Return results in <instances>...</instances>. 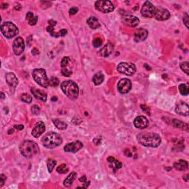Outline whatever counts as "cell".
Listing matches in <instances>:
<instances>
[{
	"label": "cell",
	"mask_w": 189,
	"mask_h": 189,
	"mask_svg": "<svg viewBox=\"0 0 189 189\" xmlns=\"http://www.w3.org/2000/svg\"><path fill=\"white\" fill-rule=\"evenodd\" d=\"M137 140L140 144L145 147L157 148L161 143L160 135L153 132H142L137 136Z\"/></svg>",
	"instance_id": "6da1fadb"
},
{
	"label": "cell",
	"mask_w": 189,
	"mask_h": 189,
	"mask_svg": "<svg viewBox=\"0 0 189 189\" xmlns=\"http://www.w3.org/2000/svg\"><path fill=\"white\" fill-rule=\"evenodd\" d=\"M61 89L64 94L70 100H76L78 98L79 88L76 82L70 80L63 81L61 83Z\"/></svg>",
	"instance_id": "7a4b0ae2"
},
{
	"label": "cell",
	"mask_w": 189,
	"mask_h": 189,
	"mask_svg": "<svg viewBox=\"0 0 189 189\" xmlns=\"http://www.w3.org/2000/svg\"><path fill=\"white\" fill-rule=\"evenodd\" d=\"M19 150L21 155L28 158H33L39 152L37 143L32 140H25L19 146Z\"/></svg>",
	"instance_id": "3957f363"
},
{
	"label": "cell",
	"mask_w": 189,
	"mask_h": 189,
	"mask_svg": "<svg viewBox=\"0 0 189 189\" xmlns=\"http://www.w3.org/2000/svg\"><path fill=\"white\" fill-rule=\"evenodd\" d=\"M41 142L43 145L46 148H54L57 146H59L62 143V138L58 134L51 132L43 136Z\"/></svg>",
	"instance_id": "277c9868"
},
{
	"label": "cell",
	"mask_w": 189,
	"mask_h": 189,
	"mask_svg": "<svg viewBox=\"0 0 189 189\" xmlns=\"http://www.w3.org/2000/svg\"><path fill=\"white\" fill-rule=\"evenodd\" d=\"M34 81L38 83L39 86L42 87L47 88L49 86V79L47 76V73L45 70L38 68V69L33 70V73H32Z\"/></svg>",
	"instance_id": "5b68a950"
},
{
	"label": "cell",
	"mask_w": 189,
	"mask_h": 189,
	"mask_svg": "<svg viewBox=\"0 0 189 189\" xmlns=\"http://www.w3.org/2000/svg\"><path fill=\"white\" fill-rule=\"evenodd\" d=\"M1 32L4 35L5 37L11 38L19 33V29L13 22L7 21L1 25Z\"/></svg>",
	"instance_id": "8992f818"
},
{
	"label": "cell",
	"mask_w": 189,
	"mask_h": 189,
	"mask_svg": "<svg viewBox=\"0 0 189 189\" xmlns=\"http://www.w3.org/2000/svg\"><path fill=\"white\" fill-rule=\"evenodd\" d=\"M95 8L98 11L104 13H111L115 10V7L111 1H96L95 3Z\"/></svg>",
	"instance_id": "52a82bcc"
},
{
	"label": "cell",
	"mask_w": 189,
	"mask_h": 189,
	"mask_svg": "<svg viewBox=\"0 0 189 189\" xmlns=\"http://www.w3.org/2000/svg\"><path fill=\"white\" fill-rule=\"evenodd\" d=\"M117 70L120 73L126 76H132L136 72V67L132 63L122 62L118 64Z\"/></svg>",
	"instance_id": "ba28073f"
},
{
	"label": "cell",
	"mask_w": 189,
	"mask_h": 189,
	"mask_svg": "<svg viewBox=\"0 0 189 189\" xmlns=\"http://www.w3.org/2000/svg\"><path fill=\"white\" fill-rule=\"evenodd\" d=\"M155 9H156V7L154 6L152 2H150L149 1H146L142 6L140 13L143 17L153 18L155 16Z\"/></svg>",
	"instance_id": "9c48e42d"
},
{
	"label": "cell",
	"mask_w": 189,
	"mask_h": 189,
	"mask_svg": "<svg viewBox=\"0 0 189 189\" xmlns=\"http://www.w3.org/2000/svg\"><path fill=\"white\" fill-rule=\"evenodd\" d=\"M24 41L21 37H18L13 41V51L16 56H20L24 51Z\"/></svg>",
	"instance_id": "30bf717a"
},
{
	"label": "cell",
	"mask_w": 189,
	"mask_h": 189,
	"mask_svg": "<svg viewBox=\"0 0 189 189\" xmlns=\"http://www.w3.org/2000/svg\"><path fill=\"white\" fill-rule=\"evenodd\" d=\"M132 82L128 78H123L120 80L118 84V90L121 94H126L131 90Z\"/></svg>",
	"instance_id": "8fae6325"
},
{
	"label": "cell",
	"mask_w": 189,
	"mask_h": 189,
	"mask_svg": "<svg viewBox=\"0 0 189 189\" xmlns=\"http://www.w3.org/2000/svg\"><path fill=\"white\" fill-rule=\"evenodd\" d=\"M122 22L125 24V25L130 27V28H135L140 23V20L136 16H132V15L127 14L124 15L122 18Z\"/></svg>",
	"instance_id": "7c38bea8"
},
{
	"label": "cell",
	"mask_w": 189,
	"mask_h": 189,
	"mask_svg": "<svg viewBox=\"0 0 189 189\" xmlns=\"http://www.w3.org/2000/svg\"><path fill=\"white\" fill-rule=\"evenodd\" d=\"M170 16L171 14L168 10L163 8H156L154 17L158 21H165L169 19Z\"/></svg>",
	"instance_id": "4fadbf2b"
},
{
	"label": "cell",
	"mask_w": 189,
	"mask_h": 189,
	"mask_svg": "<svg viewBox=\"0 0 189 189\" xmlns=\"http://www.w3.org/2000/svg\"><path fill=\"white\" fill-rule=\"evenodd\" d=\"M82 148H83V143L80 140H77V141L67 144L64 146V150L66 152L76 153V152L79 151L80 149H81Z\"/></svg>",
	"instance_id": "5bb4252c"
},
{
	"label": "cell",
	"mask_w": 189,
	"mask_h": 189,
	"mask_svg": "<svg viewBox=\"0 0 189 189\" xmlns=\"http://www.w3.org/2000/svg\"><path fill=\"white\" fill-rule=\"evenodd\" d=\"M148 31L143 28H139L134 33V39L136 42L143 41L148 37Z\"/></svg>",
	"instance_id": "9a60e30c"
},
{
	"label": "cell",
	"mask_w": 189,
	"mask_h": 189,
	"mask_svg": "<svg viewBox=\"0 0 189 189\" xmlns=\"http://www.w3.org/2000/svg\"><path fill=\"white\" fill-rule=\"evenodd\" d=\"M134 125L136 128L143 129H145L148 126V120L145 116L139 115L134 120Z\"/></svg>",
	"instance_id": "2e32d148"
},
{
	"label": "cell",
	"mask_w": 189,
	"mask_h": 189,
	"mask_svg": "<svg viewBox=\"0 0 189 189\" xmlns=\"http://www.w3.org/2000/svg\"><path fill=\"white\" fill-rule=\"evenodd\" d=\"M45 132V124L43 121L38 122L32 130V135L34 138H38Z\"/></svg>",
	"instance_id": "e0dca14e"
},
{
	"label": "cell",
	"mask_w": 189,
	"mask_h": 189,
	"mask_svg": "<svg viewBox=\"0 0 189 189\" xmlns=\"http://www.w3.org/2000/svg\"><path fill=\"white\" fill-rule=\"evenodd\" d=\"M175 112L177 114L182 116H188L189 114L188 105L184 102H180L175 108Z\"/></svg>",
	"instance_id": "ac0fdd59"
},
{
	"label": "cell",
	"mask_w": 189,
	"mask_h": 189,
	"mask_svg": "<svg viewBox=\"0 0 189 189\" xmlns=\"http://www.w3.org/2000/svg\"><path fill=\"white\" fill-rule=\"evenodd\" d=\"M5 78L6 82L8 83V86H9L11 89H13V90H14V89L17 86L18 83H19V81H18V78H16L15 74H13L12 73H7L5 76Z\"/></svg>",
	"instance_id": "d6986e66"
},
{
	"label": "cell",
	"mask_w": 189,
	"mask_h": 189,
	"mask_svg": "<svg viewBox=\"0 0 189 189\" xmlns=\"http://www.w3.org/2000/svg\"><path fill=\"white\" fill-rule=\"evenodd\" d=\"M31 93L33 95V96L36 98V99L39 100L41 101H46L47 99V95L44 91L40 90H37V89L32 88L31 89Z\"/></svg>",
	"instance_id": "ffe728a7"
},
{
	"label": "cell",
	"mask_w": 189,
	"mask_h": 189,
	"mask_svg": "<svg viewBox=\"0 0 189 189\" xmlns=\"http://www.w3.org/2000/svg\"><path fill=\"white\" fill-rule=\"evenodd\" d=\"M113 51H114L113 45L110 44V43H108V44L105 45L102 49H101V51H99V53L101 56L108 57L112 53Z\"/></svg>",
	"instance_id": "44dd1931"
},
{
	"label": "cell",
	"mask_w": 189,
	"mask_h": 189,
	"mask_svg": "<svg viewBox=\"0 0 189 189\" xmlns=\"http://www.w3.org/2000/svg\"><path fill=\"white\" fill-rule=\"evenodd\" d=\"M174 167L175 169L178 171H185L188 169V164L185 160H179L178 161L174 163Z\"/></svg>",
	"instance_id": "7402d4cb"
},
{
	"label": "cell",
	"mask_w": 189,
	"mask_h": 189,
	"mask_svg": "<svg viewBox=\"0 0 189 189\" xmlns=\"http://www.w3.org/2000/svg\"><path fill=\"white\" fill-rule=\"evenodd\" d=\"M107 161L110 163L112 168V169L115 172L117 170L120 169L122 167V163L120 161H118V160H117L116 159L112 158V157H109L107 158Z\"/></svg>",
	"instance_id": "603a6c76"
},
{
	"label": "cell",
	"mask_w": 189,
	"mask_h": 189,
	"mask_svg": "<svg viewBox=\"0 0 189 189\" xmlns=\"http://www.w3.org/2000/svg\"><path fill=\"white\" fill-rule=\"evenodd\" d=\"M76 177H77V174L76 173V172L75 171L71 172V173H70V174L67 177V178L64 180V185L66 187L71 186V185H73V182H74L75 179H76Z\"/></svg>",
	"instance_id": "cb8c5ba5"
},
{
	"label": "cell",
	"mask_w": 189,
	"mask_h": 189,
	"mask_svg": "<svg viewBox=\"0 0 189 189\" xmlns=\"http://www.w3.org/2000/svg\"><path fill=\"white\" fill-rule=\"evenodd\" d=\"M87 24L92 29H97V28L101 27V24L98 21V19L95 16H91V17L87 19Z\"/></svg>",
	"instance_id": "d4e9b609"
},
{
	"label": "cell",
	"mask_w": 189,
	"mask_h": 189,
	"mask_svg": "<svg viewBox=\"0 0 189 189\" xmlns=\"http://www.w3.org/2000/svg\"><path fill=\"white\" fill-rule=\"evenodd\" d=\"M104 81V76L101 72H98V73H95L93 78V81L95 85L98 86V85L101 84Z\"/></svg>",
	"instance_id": "484cf974"
},
{
	"label": "cell",
	"mask_w": 189,
	"mask_h": 189,
	"mask_svg": "<svg viewBox=\"0 0 189 189\" xmlns=\"http://www.w3.org/2000/svg\"><path fill=\"white\" fill-rule=\"evenodd\" d=\"M172 124L174 125L176 128L181 129L185 130V131H188V126L187 123H183V122L180 121V120L174 119L172 120Z\"/></svg>",
	"instance_id": "4316f807"
},
{
	"label": "cell",
	"mask_w": 189,
	"mask_h": 189,
	"mask_svg": "<svg viewBox=\"0 0 189 189\" xmlns=\"http://www.w3.org/2000/svg\"><path fill=\"white\" fill-rule=\"evenodd\" d=\"M53 123L55 124L57 128L60 130H65L67 128V124L65 122L62 121V120H59V119H53Z\"/></svg>",
	"instance_id": "83f0119b"
},
{
	"label": "cell",
	"mask_w": 189,
	"mask_h": 189,
	"mask_svg": "<svg viewBox=\"0 0 189 189\" xmlns=\"http://www.w3.org/2000/svg\"><path fill=\"white\" fill-rule=\"evenodd\" d=\"M179 90L181 95H187L189 93V87L188 85L186 83H181L179 85Z\"/></svg>",
	"instance_id": "f1b7e54d"
},
{
	"label": "cell",
	"mask_w": 189,
	"mask_h": 189,
	"mask_svg": "<svg viewBox=\"0 0 189 189\" xmlns=\"http://www.w3.org/2000/svg\"><path fill=\"white\" fill-rule=\"evenodd\" d=\"M57 162L53 159L49 158L47 160V169L49 173H52L53 169H54L55 165H56Z\"/></svg>",
	"instance_id": "f546056e"
},
{
	"label": "cell",
	"mask_w": 189,
	"mask_h": 189,
	"mask_svg": "<svg viewBox=\"0 0 189 189\" xmlns=\"http://www.w3.org/2000/svg\"><path fill=\"white\" fill-rule=\"evenodd\" d=\"M56 171L59 174H66L69 171V168H68L66 164H61L59 166L57 167Z\"/></svg>",
	"instance_id": "4dcf8cb0"
},
{
	"label": "cell",
	"mask_w": 189,
	"mask_h": 189,
	"mask_svg": "<svg viewBox=\"0 0 189 189\" xmlns=\"http://www.w3.org/2000/svg\"><path fill=\"white\" fill-rule=\"evenodd\" d=\"M21 100L24 103H31L32 102V96L28 93H24V94L21 95Z\"/></svg>",
	"instance_id": "1f68e13d"
},
{
	"label": "cell",
	"mask_w": 189,
	"mask_h": 189,
	"mask_svg": "<svg viewBox=\"0 0 189 189\" xmlns=\"http://www.w3.org/2000/svg\"><path fill=\"white\" fill-rule=\"evenodd\" d=\"M49 83L50 86L56 87V86H58V84H59V79L56 78V77H52L51 79L49 80Z\"/></svg>",
	"instance_id": "d6a6232c"
},
{
	"label": "cell",
	"mask_w": 189,
	"mask_h": 189,
	"mask_svg": "<svg viewBox=\"0 0 189 189\" xmlns=\"http://www.w3.org/2000/svg\"><path fill=\"white\" fill-rule=\"evenodd\" d=\"M180 68L182 70H183L187 75L189 74V63L188 61H185V62H183L180 64Z\"/></svg>",
	"instance_id": "836d02e7"
},
{
	"label": "cell",
	"mask_w": 189,
	"mask_h": 189,
	"mask_svg": "<svg viewBox=\"0 0 189 189\" xmlns=\"http://www.w3.org/2000/svg\"><path fill=\"white\" fill-rule=\"evenodd\" d=\"M70 62V58H69V57H64L62 59H61V68L67 67L68 64H69Z\"/></svg>",
	"instance_id": "e575fe53"
},
{
	"label": "cell",
	"mask_w": 189,
	"mask_h": 189,
	"mask_svg": "<svg viewBox=\"0 0 189 189\" xmlns=\"http://www.w3.org/2000/svg\"><path fill=\"white\" fill-rule=\"evenodd\" d=\"M61 74H62L64 76L70 77L73 75V72H72L70 69H68L67 67L61 68Z\"/></svg>",
	"instance_id": "d590c367"
},
{
	"label": "cell",
	"mask_w": 189,
	"mask_h": 189,
	"mask_svg": "<svg viewBox=\"0 0 189 189\" xmlns=\"http://www.w3.org/2000/svg\"><path fill=\"white\" fill-rule=\"evenodd\" d=\"M32 114L34 115H38L40 113V108L38 105H34L31 108Z\"/></svg>",
	"instance_id": "8d00e7d4"
},
{
	"label": "cell",
	"mask_w": 189,
	"mask_h": 189,
	"mask_svg": "<svg viewBox=\"0 0 189 189\" xmlns=\"http://www.w3.org/2000/svg\"><path fill=\"white\" fill-rule=\"evenodd\" d=\"M102 39L100 38H96L93 41V44L95 47H100L102 45Z\"/></svg>",
	"instance_id": "74e56055"
},
{
	"label": "cell",
	"mask_w": 189,
	"mask_h": 189,
	"mask_svg": "<svg viewBox=\"0 0 189 189\" xmlns=\"http://www.w3.org/2000/svg\"><path fill=\"white\" fill-rule=\"evenodd\" d=\"M38 21V16H33L32 19H31L28 21V23H29L30 25L31 26H33V25H36V23H37Z\"/></svg>",
	"instance_id": "f35d334b"
},
{
	"label": "cell",
	"mask_w": 189,
	"mask_h": 189,
	"mask_svg": "<svg viewBox=\"0 0 189 189\" xmlns=\"http://www.w3.org/2000/svg\"><path fill=\"white\" fill-rule=\"evenodd\" d=\"M183 23L185 24V25L186 26L187 28H188V24H189V21H188V15L187 13H185L183 16Z\"/></svg>",
	"instance_id": "ab89813d"
},
{
	"label": "cell",
	"mask_w": 189,
	"mask_h": 189,
	"mask_svg": "<svg viewBox=\"0 0 189 189\" xmlns=\"http://www.w3.org/2000/svg\"><path fill=\"white\" fill-rule=\"evenodd\" d=\"M6 176H5L4 174L0 175V188H2L4 185V184L6 181Z\"/></svg>",
	"instance_id": "60d3db41"
},
{
	"label": "cell",
	"mask_w": 189,
	"mask_h": 189,
	"mask_svg": "<svg viewBox=\"0 0 189 189\" xmlns=\"http://www.w3.org/2000/svg\"><path fill=\"white\" fill-rule=\"evenodd\" d=\"M78 11V8H76V7H73V8H71L69 11L70 15H75L76 13H77Z\"/></svg>",
	"instance_id": "b9f144b4"
},
{
	"label": "cell",
	"mask_w": 189,
	"mask_h": 189,
	"mask_svg": "<svg viewBox=\"0 0 189 189\" xmlns=\"http://www.w3.org/2000/svg\"><path fill=\"white\" fill-rule=\"evenodd\" d=\"M140 107H141L142 110H143V111L144 112L148 114V115H149V114H150V109H149V107H148V106H145V105H141V106H140Z\"/></svg>",
	"instance_id": "7bdbcfd3"
},
{
	"label": "cell",
	"mask_w": 189,
	"mask_h": 189,
	"mask_svg": "<svg viewBox=\"0 0 189 189\" xmlns=\"http://www.w3.org/2000/svg\"><path fill=\"white\" fill-rule=\"evenodd\" d=\"M58 33H59L60 36H66L67 33V31L66 29H61Z\"/></svg>",
	"instance_id": "ee69618b"
},
{
	"label": "cell",
	"mask_w": 189,
	"mask_h": 189,
	"mask_svg": "<svg viewBox=\"0 0 189 189\" xmlns=\"http://www.w3.org/2000/svg\"><path fill=\"white\" fill-rule=\"evenodd\" d=\"M33 16H33V13H32V12H31V11H30V12H28V13H27V15H26V19L29 21V20L31 19H32V18H33Z\"/></svg>",
	"instance_id": "f6af8a7d"
},
{
	"label": "cell",
	"mask_w": 189,
	"mask_h": 189,
	"mask_svg": "<svg viewBox=\"0 0 189 189\" xmlns=\"http://www.w3.org/2000/svg\"><path fill=\"white\" fill-rule=\"evenodd\" d=\"M48 23H49V25L50 26H52V27H55L56 24V21H54V20H49V21H48Z\"/></svg>",
	"instance_id": "bcb514c9"
},
{
	"label": "cell",
	"mask_w": 189,
	"mask_h": 189,
	"mask_svg": "<svg viewBox=\"0 0 189 189\" xmlns=\"http://www.w3.org/2000/svg\"><path fill=\"white\" fill-rule=\"evenodd\" d=\"M14 128L16 129L20 130V131H21V130H22L24 128V126H23V125H16V126H14Z\"/></svg>",
	"instance_id": "7dc6e473"
},
{
	"label": "cell",
	"mask_w": 189,
	"mask_h": 189,
	"mask_svg": "<svg viewBox=\"0 0 189 189\" xmlns=\"http://www.w3.org/2000/svg\"><path fill=\"white\" fill-rule=\"evenodd\" d=\"M79 180H80V182H81V183H86V177L85 176V175L84 176H82L81 177H80Z\"/></svg>",
	"instance_id": "c3c4849f"
},
{
	"label": "cell",
	"mask_w": 189,
	"mask_h": 189,
	"mask_svg": "<svg viewBox=\"0 0 189 189\" xmlns=\"http://www.w3.org/2000/svg\"><path fill=\"white\" fill-rule=\"evenodd\" d=\"M32 53H33V56H35V55H38V53H39V51H38L36 48H34V49H33V51H32Z\"/></svg>",
	"instance_id": "681fc988"
},
{
	"label": "cell",
	"mask_w": 189,
	"mask_h": 189,
	"mask_svg": "<svg viewBox=\"0 0 189 189\" xmlns=\"http://www.w3.org/2000/svg\"><path fill=\"white\" fill-rule=\"evenodd\" d=\"M8 6V4H7V3H3V4H2V6L1 8H2V9H5V8H7Z\"/></svg>",
	"instance_id": "f907efd6"
},
{
	"label": "cell",
	"mask_w": 189,
	"mask_h": 189,
	"mask_svg": "<svg viewBox=\"0 0 189 189\" xmlns=\"http://www.w3.org/2000/svg\"><path fill=\"white\" fill-rule=\"evenodd\" d=\"M188 174H187V175H185V177H183V180H185V181H188Z\"/></svg>",
	"instance_id": "816d5d0a"
},
{
	"label": "cell",
	"mask_w": 189,
	"mask_h": 189,
	"mask_svg": "<svg viewBox=\"0 0 189 189\" xmlns=\"http://www.w3.org/2000/svg\"><path fill=\"white\" fill-rule=\"evenodd\" d=\"M5 98V94L3 93H1V99L3 100Z\"/></svg>",
	"instance_id": "f5cc1de1"
},
{
	"label": "cell",
	"mask_w": 189,
	"mask_h": 189,
	"mask_svg": "<svg viewBox=\"0 0 189 189\" xmlns=\"http://www.w3.org/2000/svg\"><path fill=\"white\" fill-rule=\"evenodd\" d=\"M51 99H52V101H56L58 98H57L56 97H53V98H52Z\"/></svg>",
	"instance_id": "db71d44e"
},
{
	"label": "cell",
	"mask_w": 189,
	"mask_h": 189,
	"mask_svg": "<svg viewBox=\"0 0 189 189\" xmlns=\"http://www.w3.org/2000/svg\"><path fill=\"white\" fill-rule=\"evenodd\" d=\"M13 129H10V131L8 132V134H11V133H13Z\"/></svg>",
	"instance_id": "11a10c76"
}]
</instances>
